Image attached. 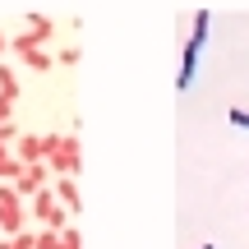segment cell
<instances>
[{
    "label": "cell",
    "mask_w": 249,
    "mask_h": 249,
    "mask_svg": "<svg viewBox=\"0 0 249 249\" xmlns=\"http://www.w3.org/2000/svg\"><path fill=\"white\" fill-rule=\"evenodd\" d=\"M208 28H213V14H208V9H198V14H194V23H189V42H185V55H180V79H176V88H180V92H185L189 83H194V74H198V55H203Z\"/></svg>",
    "instance_id": "7a4b0ae2"
},
{
    "label": "cell",
    "mask_w": 249,
    "mask_h": 249,
    "mask_svg": "<svg viewBox=\"0 0 249 249\" xmlns=\"http://www.w3.org/2000/svg\"><path fill=\"white\" fill-rule=\"evenodd\" d=\"M14 157L23 161V166H42V134L23 129V134L14 139Z\"/></svg>",
    "instance_id": "ba28073f"
},
{
    "label": "cell",
    "mask_w": 249,
    "mask_h": 249,
    "mask_svg": "<svg viewBox=\"0 0 249 249\" xmlns=\"http://www.w3.org/2000/svg\"><path fill=\"white\" fill-rule=\"evenodd\" d=\"M23 65H28V70H37V74H51V70H55V55H51V51H33Z\"/></svg>",
    "instance_id": "30bf717a"
},
{
    "label": "cell",
    "mask_w": 249,
    "mask_h": 249,
    "mask_svg": "<svg viewBox=\"0 0 249 249\" xmlns=\"http://www.w3.org/2000/svg\"><path fill=\"white\" fill-rule=\"evenodd\" d=\"M42 166L51 171V180L55 176H79V171H83V143H79V134H74V129L42 134Z\"/></svg>",
    "instance_id": "6da1fadb"
},
{
    "label": "cell",
    "mask_w": 249,
    "mask_h": 249,
    "mask_svg": "<svg viewBox=\"0 0 249 249\" xmlns=\"http://www.w3.org/2000/svg\"><path fill=\"white\" fill-rule=\"evenodd\" d=\"M51 194L60 198L65 213H79V208H83V194H79V180H74V176H55L51 180Z\"/></svg>",
    "instance_id": "52a82bcc"
},
{
    "label": "cell",
    "mask_w": 249,
    "mask_h": 249,
    "mask_svg": "<svg viewBox=\"0 0 249 249\" xmlns=\"http://www.w3.org/2000/svg\"><path fill=\"white\" fill-rule=\"evenodd\" d=\"M18 231H28V203L23 198L0 203V240H5V235H18Z\"/></svg>",
    "instance_id": "8992f818"
},
{
    "label": "cell",
    "mask_w": 249,
    "mask_h": 249,
    "mask_svg": "<svg viewBox=\"0 0 249 249\" xmlns=\"http://www.w3.org/2000/svg\"><path fill=\"white\" fill-rule=\"evenodd\" d=\"M5 55H9V33L0 28V65H5Z\"/></svg>",
    "instance_id": "2e32d148"
},
{
    "label": "cell",
    "mask_w": 249,
    "mask_h": 249,
    "mask_svg": "<svg viewBox=\"0 0 249 249\" xmlns=\"http://www.w3.org/2000/svg\"><path fill=\"white\" fill-rule=\"evenodd\" d=\"M79 60H83V51H79V46H60V51H55V65H60V70H74Z\"/></svg>",
    "instance_id": "8fae6325"
},
{
    "label": "cell",
    "mask_w": 249,
    "mask_h": 249,
    "mask_svg": "<svg viewBox=\"0 0 249 249\" xmlns=\"http://www.w3.org/2000/svg\"><path fill=\"white\" fill-rule=\"evenodd\" d=\"M23 33L33 37L37 46H46V51H51V42H55V18L42 14V9H33V14H23Z\"/></svg>",
    "instance_id": "5b68a950"
},
{
    "label": "cell",
    "mask_w": 249,
    "mask_h": 249,
    "mask_svg": "<svg viewBox=\"0 0 249 249\" xmlns=\"http://www.w3.org/2000/svg\"><path fill=\"white\" fill-rule=\"evenodd\" d=\"M60 249H83V235H79V226H65V231H60Z\"/></svg>",
    "instance_id": "4fadbf2b"
},
{
    "label": "cell",
    "mask_w": 249,
    "mask_h": 249,
    "mask_svg": "<svg viewBox=\"0 0 249 249\" xmlns=\"http://www.w3.org/2000/svg\"><path fill=\"white\" fill-rule=\"evenodd\" d=\"M226 120H231L235 129H249V111L245 107H231V111H226Z\"/></svg>",
    "instance_id": "5bb4252c"
},
{
    "label": "cell",
    "mask_w": 249,
    "mask_h": 249,
    "mask_svg": "<svg viewBox=\"0 0 249 249\" xmlns=\"http://www.w3.org/2000/svg\"><path fill=\"white\" fill-rule=\"evenodd\" d=\"M18 92H23V83H18L14 65H0V97H5V102H18Z\"/></svg>",
    "instance_id": "9c48e42d"
},
{
    "label": "cell",
    "mask_w": 249,
    "mask_h": 249,
    "mask_svg": "<svg viewBox=\"0 0 249 249\" xmlns=\"http://www.w3.org/2000/svg\"><path fill=\"white\" fill-rule=\"evenodd\" d=\"M33 249H60V231H46L42 226V231L33 235Z\"/></svg>",
    "instance_id": "7c38bea8"
},
{
    "label": "cell",
    "mask_w": 249,
    "mask_h": 249,
    "mask_svg": "<svg viewBox=\"0 0 249 249\" xmlns=\"http://www.w3.org/2000/svg\"><path fill=\"white\" fill-rule=\"evenodd\" d=\"M9 120H14V102L0 97V124H9Z\"/></svg>",
    "instance_id": "9a60e30c"
},
{
    "label": "cell",
    "mask_w": 249,
    "mask_h": 249,
    "mask_svg": "<svg viewBox=\"0 0 249 249\" xmlns=\"http://www.w3.org/2000/svg\"><path fill=\"white\" fill-rule=\"evenodd\" d=\"M198 249H213V245H198Z\"/></svg>",
    "instance_id": "e0dca14e"
},
{
    "label": "cell",
    "mask_w": 249,
    "mask_h": 249,
    "mask_svg": "<svg viewBox=\"0 0 249 249\" xmlns=\"http://www.w3.org/2000/svg\"><path fill=\"white\" fill-rule=\"evenodd\" d=\"M46 185H51V171H46V166H23V171H18V180H14V194L28 203V198L42 194Z\"/></svg>",
    "instance_id": "277c9868"
},
{
    "label": "cell",
    "mask_w": 249,
    "mask_h": 249,
    "mask_svg": "<svg viewBox=\"0 0 249 249\" xmlns=\"http://www.w3.org/2000/svg\"><path fill=\"white\" fill-rule=\"evenodd\" d=\"M28 217H37L46 231H65V226H70V213H65V208H60V198L51 194V185H46L42 194H33V198H28Z\"/></svg>",
    "instance_id": "3957f363"
}]
</instances>
